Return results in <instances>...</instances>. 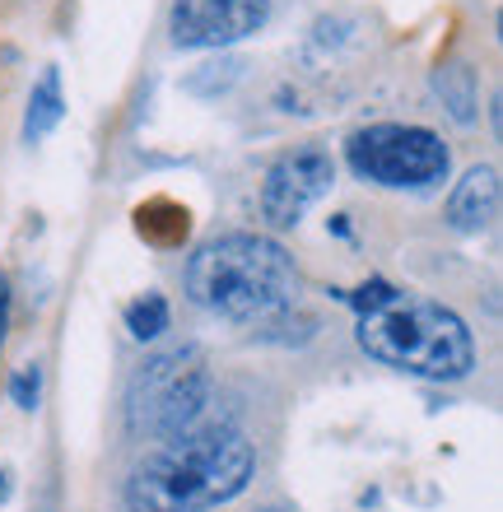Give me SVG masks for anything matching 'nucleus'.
Returning a JSON list of instances; mask_svg holds the SVG:
<instances>
[{"instance_id": "14", "label": "nucleus", "mask_w": 503, "mask_h": 512, "mask_svg": "<svg viewBox=\"0 0 503 512\" xmlns=\"http://www.w3.org/2000/svg\"><path fill=\"white\" fill-rule=\"evenodd\" d=\"M5 322H10V284L0 275V350H5Z\"/></svg>"}, {"instance_id": "10", "label": "nucleus", "mask_w": 503, "mask_h": 512, "mask_svg": "<svg viewBox=\"0 0 503 512\" xmlns=\"http://www.w3.org/2000/svg\"><path fill=\"white\" fill-rule=\"evenodd\" d=\"M434 89L443 94V103H448L457 122H476V80H471L466 66H443L434 75Z\"/></svg>"}, {"instance_id": "9", "label": "nucleus", "mask_w": 503, "mask_h": 512, "mask_svg": "<svg viewBox=\"0 0 503 512\" xmlns=\"http://www.w3.org/2000/svg\"><path fill=\"white\" fill-rule=\"evenodd\" d=\"M66 117V98H61V75L56 70H42V80L33 84V94H28V117H24V140L28 145H38L47 135L61 126Z\"/></svg>"}, {"instance_id": "6", "label": "nucleus", "mask_w": 503, "mask_h": 512, "mask_svg": "<svg viewBox=\"0 0 503 512\" xmlns=\"http://www.w3.org/2000/svg\"><path fill=\"white\" fill-rule=\"evenodd\" d=\"M336 182V163L327 149H294L275 159L261 177V219L271 229H294Z\"/></svg>"}, {"instance_id": "8", "label": "nucleus", "mask_w": 503, "mask_h": 512, "mask_svg": "<svg viewBox=\"0 0 503 512\" xmlns=\"http://www.w3.org/2000/svg\"><path fill=\"white\" fill-rule=\"evenodd\" d=\"M494 215H499V168L480 163L452 187L448 196V224L457 233H480L490 229Z\"/></svg>"}, {"instance_id": "5", "label": "nucleus", "mask_w": 503, "mask_h": 512, "mask_svg": "<svg viewBox=\"0 0 503 512\" xmlns=\"http://www.w3.org/2000/svg\"><path fill=\"white\" fill-rule=\"evenodd\" d=\"M350 168L378 187L392 191H420L443 182L452 168L448 145L424 126H401V122H382V126H364L350 135Z\"/></svg>"}, {"instance_id": "1", "label": "nucleus", "mask_w": 503, "mask_h": 512, "mask_svg": "<svg viewBox=\"0 0 503 512\" xmlns=\"http://www.w3.org/2000/svg\"><path fill=\"white\" fill-rule=\"evenodd\" d=\"M359 308V350L387 368H401L424 382H462L476 368V336L452 308L420 294H401L392 284H364L354 294Z\"/></svg>"}, {"instance_id": "3", "label": "nucleus", "mask_w": 503, "mask_h": 512, "mask_svg": "<svg viewBox=\"0 0 503 512\" xmlns=\"http://www.w3.org/2000/svg\"><path fill=\"white\" fill-rule=\"evenodd\" d=\"M187 294L224 322H266L299 294V266L275 238L224 233L191 252Z\"/></svg>"}, {"instance_id": "4", "label": "nucleus", "mask_w": 503, "mask_h": 512, "mask_svg": "<svg viewBox=\"0 0 503 512\" xmlns=\"http://www.w3.org/2000/svg\"><path fill=\"white\" fill-rule=\"evenodd\" d=\"M205 405H210L205 354L196 345H177V350L145 359V368L131 382V396H126V419H131V433L168 443L201 424Z\"/></svg>"}, {"instance_id": "11", "label": "nucleus", "mask_w": 503, "mask_h": 512, "mask_svg": "<svg viewBox=\"0 0 503 512\" xmlns=\"http://www.w3.org/2000/svg\"><path fill=\"white\" fill-rule=\"evenodd\" d=\"M168 298L164 294H145V298H136L131 308H126V331L136 340H159L168 331Z\"/></svg>"}, {"instance_id": "7", "label": "nucleus", "mask_w": 503, "mask_h": 512, "mask_svg": "<svg viewBox=\"0 0 503 512\" xmlns=\"http://www.w3.org/2000/svg\"><path fill=\"white\" fill-rule=\"evenodd\" d=\"M271 19V0H173V47H229Z\"/></svg>"}, {"instance_id": "15", "label": "nucleus", "mask_w": 503, "mask_h": 512, "mask_svg": "<svg viewBox=\"0 0 503 512\" xmlns=\"http://www.w3.org/2000/svg\"><path fill=\"white\" fill-rule=\"evenodd\" d=\"M10 489H14V480H10V466H0V503L10 499Z\"/></svg>"}, {"instance_id": "2", "label": "nucleus", "mask_w": 503, "mask_h": 512, "mask_svg": "<svg viewBox=\"0 0 503 512\" xmlns=\"http://www.w3.org/2000/svg\"><path fill=\"white\" fill-rule=\"evenodd\" d=\"M252 480V443L233 424H196L168 438L126 480L131 512H210Z\"/></svg>"}, {"instance_id": "12", "label": "nucleus", "mask_w": 503, "mask_h": 512, "mask_svg": "<svg viewBox=\"0 0 503 512\" xmlns=\"http://www.w3.org/2000/svg\"><path fill=\"white\" fill-rule=\"evenodd\" d=\"M205 75H191L187 89L191 94H224L238 75H243V61H233V56H224V61H210V66H201Z\"/></svg>"}, {"instance_id": "13", "label": "nucleus", "mask_w": 503, "mask_h": 512, "mask_svg": "<svg viewBox=\"0 0 503 512\" xmlns=\"http://www.w3.org/2000/svg\"><path fill=\"white\" fill-rule=\"evenodd\" d=\"M10 401L19 405V410H38V401H42V368L38 364L19 368L10 378Z\"/></svg>"}]
</instances>
